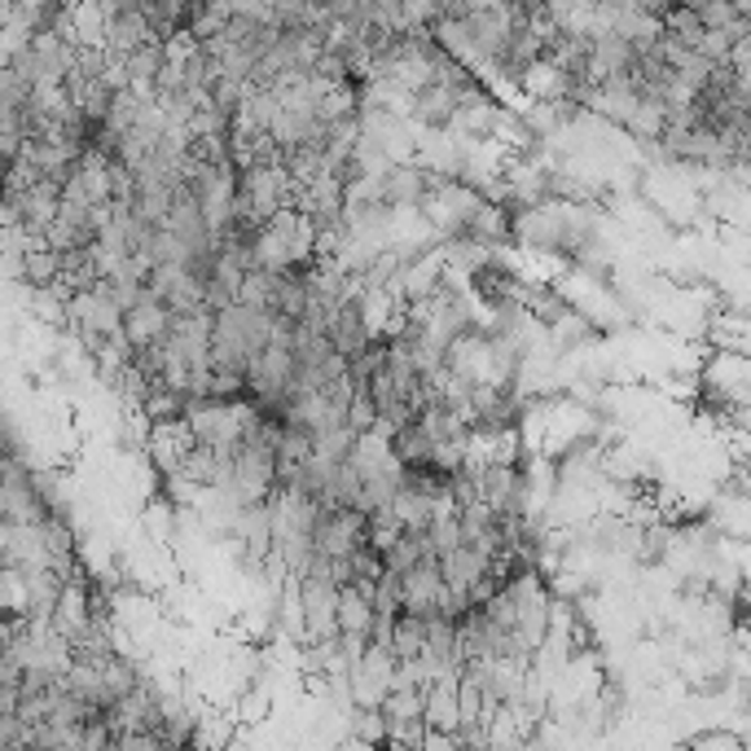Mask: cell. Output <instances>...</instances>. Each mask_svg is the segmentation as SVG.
I'll return each instance as SVG.
<instances>
[{
	"label": "cell",
	"instance_id": "obj_2",
	"mask_svg": "<svg viewBox=\"0 0 751 751\" xmlns=\"http://www.w3.org/2000/svg\"><path fill=\"white\" fill-rule=\"evenodd\" d=\"M370 624H374V602H370V593H361V589H339V597H335V628H339V637H366L370 642Z\"/></svg>",
	"mask_w": 751,
	"mask_h": 751
},
{
	"label": "cell",
	"instance_id": "obj_3",
	"mask_svg": "<svg viewBox=\"0 0 751 751\" xmlns=\"http://www.w3.org/2000/svg\"><path fill=\"white\" fill-rule=\"evenodd\" d=\"M422 646H426V620H413V615H395L391 633H387V650L395 664H409V659H422Z\"/></svg>",
	"mask_w": 751,
	"mask_h": 751
},
{
	"label": "cell",
	"instance_id": "obj_1",
	"mask_svg": "<svg viewBox=\"0 0 751 751\" xmlns=\"http://www.w3.org/2000/svg\"><path fill=\"white\" fill-rule=\"evenodd\" d=\"M168 330H172V313H168L163 304H155L150 295H146L141 304H133V308L124 313V321H119V335H124V343H128L133 352H146V348L163 343Z\"/></svg>",
	"mask_w": 751,
	"mask_h": 751
},
{
	"label": "cell",
	"instance_id": "obj_4",
	"mask_svg": "<svg viewBox=\"0 0 751 751\" xmlns=\"http://www.w3.org/2000/svg\"><path fill=\"white\" fill-rule=\"evenodd\" d=\"M352 739H361V743L378 748V743L387 739V721H382V712H366V708H357V712H352Z\"/></svg>",
	"mask_w": 751,
	"mask_h": 751
}]
</instances>
